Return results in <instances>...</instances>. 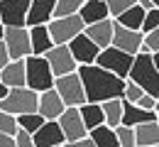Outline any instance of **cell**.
<instances>
[{
	"label": "cell",
	"instance_id": "2e32d148",
	"mask_svg": "<svg viewBox=\"0 0 159 147\" xmlns=\"http://www.w3.org/2000/svg\"><path fill=\"white\" fill-rule=\"evenodd\" d=\"M30 0H0V22L2 25H25Z\"/></svg>",
	"mask_w": 159,
	"mask_h": 147
},
{
	"label": "cell",
	"instance_id": "f35d334b",
	"mask_svg": "<svg viewBox=\"0 0 159 147\" xmlns=\"http://www.w3.org/2000/svg\"><path fill=\"white\" fill-rule=\"evenodd\" d=\"M2 30H5V25H2V22H0V39H2Z\"/></svg>",
	"mask_w": 159,
	"mask_h": 147
},
{
	"label": "cell",
	"instance_id": "836d02e7",
	"mask_svg": "<svg viewBox=\"0 0 159 147\" xmlns=\"http://www.w3.org/2000/svg\"><path fill=\"white\" fill-rule=\"evenodd\" d=\"M137 0H105V5H108V12H110V17H115L118 12H122L125 7H130V5H135Z\"/></svg>",
	"mask_w": 159,
	"mask_h": 147
},
{
	"label": "cell",
	"instance_id": "1f68e13d",
	"mask_svg": "<svg viewBox=\"0 0 159 147\" xmlns=\"http://www.w3.org/2000/svg\"><path fill=\"white\" fill-rule=\"evenodd\" d=\"M142 93H144V91H142V86H137L135 81H130V79H125V86H122V98H125V101L137 103Z\"/></svg>",
	"mask_w": 159,
	"mask_h": 147
},
{
	"label": "cell",
	"instance_id": "ffe728a7",
	"mask_svg": "<svg viewBox=\"0 0 159 147\" xmlns=\"http://www.w3.org/2000/svg\"><path fill=\"white\" fill-rule=\"evenodd\" d=\"M0 81L7 88L25 86V59H10L0 69Z\"/></svg>",
	"mask_w": 159,
	"mask_h": 147
},
{
	"label": "cell",
	"instance_id": "d6a6232c",
	"mask_svg": "<svg viewBox=\"0 0 159 147\" xmlns=\"http://www.w3.org/2000/svg\"><path fill=\"white\" fill-rule=\"evenodd\" d=\"M15 130H17V120H15V115L7 113V110H0V132L12 135Z\"/></svg>",
	"mask_w": 159,
	"mask_h": 147
},
{
	"label": "cell",
	"instance_id": "3957f363",
	"mask_svg": "<svg viewBox=\"0 0 159 147\" xmlns=\"http://www.w3.org/2000/svg\"><path fill=\"white\" fill-rule=\"evenodd\" d=\"M25 86H30L37 93L54 86V74L44 59V54H27L25 57Z\"/></svg>",
	"mask_w": 159,
	"mask_h": 147
},
{
	"label": "cell",
	"instance_id": "52a82bcc",
	"mask_svg": "<svg viewBox=\"0 0 159 147\" xmlns=\"http://www.w3.org/2000/svg\"><path fill=\"white\" fill-rule=\"evenodd\" d=\"M132 57H135V54H127V52H122V49H118V47L108 44V47H103V49L98 52V57H96L93 64H98V66H103V69L113 71V74L120 76V79H127Z\"/></svg>",
	"mask_w": 159,
	"mask_h": 147
},
{
	"label": "cell",
	"instance_id": "30bf717a",
	"mask_svg": "<svg viewBox=\"0 0 159 147\" xmlns=\"http://www.w3.org/2000/svg\"><path fill=\"white\" fill-rule=\"evenodd\" d=\"M57 123H59L61 132H64V137H66V142H74V140H79V137H83V135L88 132L86 125H83V120H81L79 105H66V108L59 113Z\"/></svg>",
	"mask_w": 159,
	"mask_h": 147
},
{
	"label": "cell",
	"instance_id": "74e56055",
	"mask_svg": "<svg viewBox=\"0 0 159 147\" xmlns=\"http://www.w3.org/2000/svg\"><path fill=\"white\" fill-rule=\"evenodd\" d=\"M5 93H7V86H2V81H0V98H2Z\"/></svg>",
	"mask_w": 159,
	"mask_h": 147
},
{
	"label": "cell",
	"instance_id": "603a6c76",
	"mask_svg": "<svg viewBox=\"0 0 159 147\" xmlns=\"http://www.w3.org/2000/svg\"><path fill=\"white\" fill-rule=\"evenodd\" d=\"M100 110H103V120H105V125H110V127L120 125V118H122V96L100 101Z\"/></svg>",
	"mask_w": 159,
	"mask_h": 147
},
{
	"label": "cell",
	"instance_id": "cb8c5ba5",
	"mask_svg": "<svg viewBox=\"0 0 159 147\" xmlns=\"http://www.w3.org/2000/svg\"><path fill=\"white\" fill-rule=\"evenodd\" d=\"M88 135H91V140H93V145H96V147H118L115 127L105 125V123L91 127V130H88Z\"/></svg>",
	"mask_w": 159,
	"mask_h": 147
},
{
	"label": "cell",
	"instance_id": "8fae6325",
	"mask_svg": "<svg viewBox=\"0 0 159 147\" xmlns=\"http://www.w3.org/2000/svg\"><path fill=\"white\" fill-rule=\"evenodd\" d=\"M64 142H66V137H64L57 120H44L32 132V145L34 147H64Z\"/></svg>",
	"mask_w": 159,
	"mask_h": 147
},
{
	"label": "cell",
	"instance_id": "83f0119b",
	"mask_svg": "<svg viewBox=\"0 0 159 147\" xmlns=\"http://www.w3.org/2000/svg\"><path fill=\"white\" fill-rule=\"evenodd\" d=\"M81 2H83V0H54L52 17H64V15H74V12H79Z\"/></svg>",
	"mask_w": 159,
	"mask_h": 147
},
{
	"label": "cell",
	"instance_id": "d590c367",
	"mask_svg": "<svg viewBox=\"0 0 159 147\" xmlns=\"http://www.w3.org/2000/svg\"><path fill=\"white\" fill-rule=\"evenodd\" d=\"M0 147H15V137L7 132H0Z\"/></svg>",
	"mask_w": 159,
	"mask_h": 147
},
{
	"label": "cell",
	"instance_id": "e575fe53",
	"mask_svg": "<svg viewBox=\"0 0 159 147\" xmlns=\"http://www.w3.org/2000/svg\"><path fill=\"white\" fill-rule=\"evenodd\" d=\"M12 137H15V147H34L32 145V132L22 130L20 125H17V130L12 132Z\"/></svg>",
	"mask_w": 159,
	"mask_h": 147
},
{
	"label": "cell",
	"instance_id": "9c48e42d",
	"mask_svg": "<svg viewBox=\"0 0 159 147\" xmlns=\"http://www.w3.org/2000/svg\"><path fill=\"white\" fill-rule=\"evenodd\" d=\"M44 59H47V64H49V69H52L54 76L76 71V66H79L76 59L71 57V52H69V44H52L44 52Z\"/></svg>",
	"mask_w": 159,
	"mask_h": 147
},
{
	"label": "cell",
	"instance_id": "4fadbf2b",
	"mask_svg": "<svg viewBox=\"0 0 159 147\" xmlns=\"http://www.w3.org/2000/svg\"><path fill=\"white\" fill-rule=\"evenodd\" d=\"M110 44L118 47V49H122V52H127V54H137L139 44H142V32L113 22V39H110Z\"/></svg>",
	"mask_w": 159,
	"mask_h": 147
},
{
	"label": "cell",
	"instance_id": "5bb4252c",
	"mask_svg": "<svg viewBox=\"0 0 159 147\" xmlns=\"http://www.w3.org/2000/svg\"><path fill=\"white\" fill-rule=\"evenodd\" d=\"M64 108H66V105H64L61 96L54 91V88L39 91V96H37V113H39L44 120H57Z\"/></svg>",
	"mask_w": 159,
	"mask_h": 147
},
{
	"label": "cell",
	"instance_id": "7a4b0ae2",
	"mask_svg": "<svg viewBox=\"0 0 159 147\" xmlns=\"http://www.w3.org/2000/svg\"><path fill=\"white\" fill-rule=\"evenodd\" d=\"M127 79L142 86L144 93L159 96V52H137L132 57Z\"/></svg>",
	"mask_w": 159,
	"mask_h": 147
},
{
	"label": "cell",
	"instance_id": "9a60e30c",
	"mask_svg": "<svg viewBox=\"0 0 159 147\" xmlns=\"http://www.w3.org/2000/svg\"><path fill=\"white\" fill-rule=\"evenodd\" d=\"M113 22L115 20L108 15V17H103V20H98V22L83 25V34H86L91 42L98 44V49H103V47H108L110 39H113Z\"/></svg>",
	"mask_w": 159,
	"mask_h": 147
},
{
	"label": "cell",
	"instance_id": "f1b7e54d",
	"mask_svg": "<svg viewBox=\"0 0 159 147\" xmlns=\"http://www.w3.org/2000/svg\"><path fill=\"white\" fill-rule=\"evenodd\" d=\"M115 137H118V147H135V130H132V125H125V123L115 125Z\"/></svg>",
	"mask_w": 159,
	"mask_h": 147
},
{
	"label": "cell",
	"instance_id": "4316f807",
	"mask_svg": "<svg viewBox=\"0 0 159 147\" xmlns=\"http://www.w3.org/2000/svg\"><path fill=\"white\" fill-rule=\"evenodd\" d=\"M15 120H17V125H20L22 130H27V132H34V130L44 123V118H42L37 110H32V113H22V115H15Z\"/></svg>",
	"mask_w": 159,
	"mask_h": 147
},
{
	"label": "cell",
	"instance_id": "ba28073f",
	"mask_svg": "<svg viewBox=\"0 0 159 147\" xmlns=\"http://www.w3.org/2000/svg\"><path fill=\"white\" fill-rule=\"evenodd\" d=\"M47 30H49V37L54 44H66L71 37H76L83 30V20L79 17V12L64 15V17H52L47 22Z\"/></svg>",
	"mask_w": 159,
	"mask_h": 147
},
{
	"label": "cell",
	"instance_id": "484cf974",
	"mask_svg": "<svg viewBox=\"0 0 159 147\" xmlns=\"http://www.w3.org/2000/svg\"><path fill=\"white\" fill-rule=\"evenodd\" d=\"M79 113H81V120H83L86 130H91V127H96V125H100V123H105V120H103L100 103H91V101H86V103L79 105Z\"/></svg>",
	"mask_w": 159,
	"mask_h": 147
},
{
	"label": "cell",
	"instance_id": "8992f818",
	"mask_svg": "<svg viewBox=\"0 0 159 147\" xmlns=\"http://www.w3.org/2000/svg\"><path fill=\"white\" fill-rule=\"evenodd\" d=\"M52 88L61 96L64 105H81V103H86L83 84H81V76L76 74V71L54 76V86H52Z\"/></svg>",
	"mask_w": 159,
	"mask_h": 147
},
{
	"label": "cell",
	"instance_id": "d6986e66",
	"mask_svg": "<svg viewBox=\"0 0 159 147\" xmlns=\"http://www.w3.org/2000/svg\"><path fill=\"white\" fill-rule=\"evenodd\" d=\"M135 147H157L159 145V120H144L132 127Z\"/></svg>",
	"mask_w": 159,
	"mask_h": 147
},
{
	"label": "cell",
	"instance_id": "8d00e7d4",
	"mask_svg": "<svg viewBox=\"0 0 159 147\" xmlns=\"http://www.w3.org/2000/svg\"><path fill=\"white\" fill-rule=\"evenodd\" d=\"M7 62H10V54H7V49H5V42L0 39V69H2Z\"/></svg>",
	"mask_w": 159,
	"mask_h": 147
},
{
	"label": "cell",
	"instance_id": "f546056e",
	"mask_svg": "<svg viewBox=\"0 0 159 147\" xmlns=\"http://www.w3.org/2000/svg\"><path fill=\"white\" fill-rule=\"evenodd\" d=\"M139 52H159V27L157 30H149V32H142Z\"/></svg>",
	"mask_w": 159,
	"mask_h": 147
},
{
	"label": "cell",
	"instance_id": "7c38bea8",
	"mask_svg": "<svg viewBox=\"0 0 159 147\" xmlns=\"http://www.w3.org/2000/svg\"><path fill=\"white\" fill-rule=\"evenodd\" d=\"M69 52H71V57L76 59V64H93L96 62V57H98V44L91 42L86 34H83V30H81L76 37H71L69 39Z\"/></svg>",
	"mask_w": 159,
	"mask_h": 147
},
{
	"label": "cell",
	"instance_id": "d4e9b609",
	"mask_svg": "<svg viewBox=\"0 0 159 147\" xmlns=\"http://www.w3.org/2000/svg\"><path fill=\"white\" fill-rule=\"evenodd\" d=\"M142 17H144V10L139 7L137 2L135 5H130V7H125L122 12H118L113 20L122 25V27H130V30H139V25H142Z\"/></svg>",
	"mask_w": 159,
	"mask_h": 147
},
{
	"label": "cell",
	"instance_id": "5b68a950",
	"mask_svg": "<svg viewBox=\"0 0 159 147\" xmlns=\"http://www.w3.org/2000/svg\"><path fill=\"white\" fill-rule=\"evenodd\" d=\"M2 42H5V49H7L10 59H25L27 54H32L27 25H5Z\"/></svg>",
	"mask_w": 159,
	"mask_h": 147
},
{
	"label": "cell",
	"instance_id": "4dcf8cb0",
	"mask_svg": "<svg viewBox=\"0 0 159 147\" xmlns=\"http://www.w3.org/2000/svg\"><path fill=\"white\" fill-rule=\"evenodd\" d=\"M157 27H159V7L144 10V17H142V25H139V32H149V30H157Z\"/></svg>",
	"mask_w": 159,
	"mask_h": 147
},
{
	"label": "cell",
	"instance_id": "6da1fadb",
	"mask_svg": "<svg viewBox=\"0 0 159 147\" xmlns=\"http://www.w3.org/2000/svg\"><path fill=\"white\" fill-rule=\"evenodd\" d=\"M76 74L81 76L86 101H91V103H100V101H105V98L122 96L125 79L115 76L113 71L103 69L98 64H79V66H76Z\"/></svg>",
	"mask_w": 159,
	"mask_h": 147
},
{
	"label": "cell",
	"instance_id": "277c9868",
	"mask_svg": "<svg viewBox=\"0 0 159 147\" xmlns=\"http://www.w3.org/2000/svg\"><path fill=\"white\" fill-rule=\"evenodd\" d=\"M37 91H32L30 86H15L7 88V93L0 98V110H7L12 115H22V113H32L37 110Z\"/></svg>",
	"mask_w": 159,
	"mask_h": 147
},
{
	"label": "cell",
	"instance_id": "e0dca14e",
	"mask_svg": "<svg viewBox=\"0 0 159 147\" xmlns=\"http://www.w3.org/2000/svg\"><path fill=\"white\" fill-rule=\"evenodd\" d=\"M52 10H54V0H30L27 5V15H25V25H47L52 20Z\"/></svg>",
	"mask_w": 159,
	"mask_h": 147
},
{
	"label": "cell",
	"instance_id": "44dd1931",
	"mask_svg": "<svg viewBox=\"0 0 159 147\" xmlns=\"http://www.w3.org/2000/svg\"><path fill=\"white\" fill-rule=\"evenodd\" d=\"M108 5L105 0H83L79 7V17L83 20V25H91V22H98L103 17H108Z\"/></svg>",
	"mask_w": 159,
	"mask_h": 147
},
{
	"label": "cell",
	"instance_id": "ac0fdd59",
	"mask_svg": "<svg viewBox=\"0 0 159 147\" xmlns=\"http://www.w3.org/2000/svg\"><path fill=\"white\" fill-rule=\"evenodd\" d=\"M144 120H159V113H157V110L139 108L137 103H132V101H125V98H122V118H120V123L135 127L137 123H144Z\"/></svg>",
	"mask_w": 159,
	"mask_h": 147
},
{
	"label": "cell",
	"instance_id": "7402d4cb",
	"mask_svg": "<svg viewBox=\"0 0 159 147\" xmlns=\"http://www.w3.org/2000/svg\"><path fill=\"white\" fill-rule=\"evenodd\" d=\"M30 30V47H32V54H44L49 47H52V37H49V30L47 25H32L27 27Z\"/></svg>",
	"mask_w": 159,
	"mask_h": 147
}]
</instances>
